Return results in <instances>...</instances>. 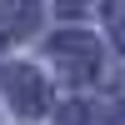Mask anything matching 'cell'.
Returning a JSON list of instances; mask_svg holds the SVG:
<instances>
[{
    "instance_id": "cell-1",
    "label": "cell",
    "mask_w": 125,
    "mask_h": 125,
    "mask_svg": "<svg viewBox=\"0 0 125 125\" xmlns=\"http://www.w3.org/2000/svg\"><path fill=\"white\" fill-rule=\"evenodd\" d=\"M50 60H55L70 80H85V75L100 70V50H95V40H90L85 30H60V35L50 40Z\"/></svg>"
},
{
    "instance_id": "cell-2",
    "label": "cell",
    "mask_w": 125,
    "mask_h": 125,
    "mask_svg": "<svg viewBox=\"0 0 125 125\" xmlns=\"http://www.w3.org/2000/svg\"><path fill=\"white\" fill-rule=\"evenodd\" d=\"M5 95H10V105L20 115H50V85L30 65H10L5 70Z\"/></svg>"
},
{
    "instance_id": "cell-3",
    "label": "cell",
    "mask_w": 125,
    "mask_h": 125,
    "mask_svg": "<svg viewBox=\"0 0 125 125\" xmlns=\"http://www.w3.org/2000/svg\"><path fill=\"white\" fill-rule=\"evenodd\" d=\"M40 25V0H0V40H20Z\"/></svg>"
},
{
    "instance_id": "cell-4",
    "label": "cell",
    "mask_w": 125,
    "mask_h": 125,
    "mask_svg": "<svg viewBox=\"0 0 125 125\" xmlns=\"http://www.w3.org/2000/svg\"><path fill=\"white\" fill-rule=\"evenodd\" d=\"M105 25L115 35V45L125 50V0H105Z\"/></svg>"
},
{
    "instance_id": "cell-5",
    "label": "cell",
    "mask_w": 125,
    "mask_h": 125,
    "mask_svg": "<svg viewBox=\"0 0 125 125\" xmlns=\"http://www.w3.org/2000/svg\"><path fill=\"white\" fill-rule=\"evenodd\" d=\"M90 0H60V10H65V15H75V10H85Z\"/></svg>"
}]
</instances>
